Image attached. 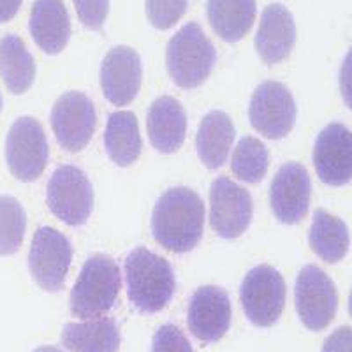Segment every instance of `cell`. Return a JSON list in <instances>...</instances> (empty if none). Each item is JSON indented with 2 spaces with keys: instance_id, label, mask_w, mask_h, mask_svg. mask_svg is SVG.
Returning <instances> with one entry per match:
<instances>
[{
  "instance_id": "cell-1",
  "label": "cell",
  "mask_w": 352,
  "mask_h": 352,
  "mask_svg": "<svg viewBox=\"0 0 352 352\" xmlns=\"http://www.w3.org/2000/svg\"><path fill=\"white\" fill-rule=\"evenodd\" d=\"M204 204L188 187L166 190L152 213V234L160 247L175 254L190 252L201 241Z\"/></svg>"
},
{
  "instance_id": "cell-2",
  "label": "cell",
  "mask_w": 352,
  "mask_h": 352,
  "mask_svg": "<svg viewBox=\"0 0 352 352\" xmlns=\"http://www.w3.org/2000/svg\"><path fill=\"white\" fill-rule=\"evenodd\" d=\"M124 270L129 301L141 314L160 312L171 301L176 278L164 257L138 247L127 256Z\"/></svg>"
},
{
  "instance_id": "cell-3",
  "label": "cell",
  "mask_w": 352,
  "mask_h": 352,
  "mask_svg": "<svg viewBox=\"0 0 352 352\" xmlns=\"http://www.w3.org/2000/svg\"><path fill=\"white\" fill-rule=\"evenodd\" d=\"M122 289L118 264L106 254H96L83 264L71 291L69 308L74 317L97 319L115 307Z\"/></svg>"
},
{
  "instance_id": "cell-4",
  "label": "cell",
  "mask_w": 352,
  "mask_h": 352,
  "mask_svg": "<svg viewBox=\"0 0 352 352\" xmlns=\"http://www.w3.org/2000/svg\"><path fill=\"white\" fill-rule=\"evenodd\" d=\"M217 62V52L197 23L184 27L169 39L166 50V65L176 87L190 90L206 81Z\"/></svg>"
},
{
  "instance_id": "cell-5",
  "label": "cell",
  "mask_w": 352,
  "mask_h": 352,
  "mask_svg": "<svg viewBox=\"0 0 352 352\" xmlns=\"http://www.w3.org/2000/svg\"><path fill=\"white\" fill-rule=\"evenodd\" d=\"M46 204L71 228L87 224L94 208V188L87 173L71 164L56 168L48 182Z\"/></svg>"
},
{
  "instance_id": "cell-6",
  "label": "cell",
  "mask_w": 352,
  "mask_h": 352,
  "mask_svg": "<svg viewBox=\"0 0 352 352\" xmlns=\"http://www.w3.org/2000/svg\"><path fill=\"white\" fill-rule=\"evenodd\" d=\"M48 140L34 116H20L6 138V160L16 180L36 182L48 164Z\"/></svg>"
},
{
  "instance_id": "cell-7",
  "label": "cell",
  "mask_w": 352,
  "mask_h": 352,
  "mask_svg": "<svg viewBox=\"0 0 352 352\" xmlns=\"http://www.w3.org/2000/svg\"><path fill=\"white\" fill-rule=\"evenodd\" d=\"M240 300L247 319L257 328H270L280 319L285 305V280L273 266L261 264L245 275Z\"/></svg>"
},
{
  "instance_id": "cell-8",
  "label": "cell",
  "mask_w": 352,
  "mask_h": 352,
  "mask_svg": "<svg viewBox=\"0 0 352 352\" xmlns=\"http://www.w3.org/2000/svg\"><path fill=\"white\" fill-rule=\"evenodd\" d=\"M294 305L300 320L310 331H322L331 324L338 310V292L324 270L308 264L294 285Z\"/></svg>"
},
{
  "instance_id": "cell-9",
  "label": "cell",
  "mask_w": 352,
  "mask_h": 352,
  "mask_svg": "<svg viewBox=\"0 0 352 352\" xmlns=\"http://www.w3.org/2000/svg\"><path fill=\"white\" fill-rule=\"evenodd\" d=\"M72 261L71 241L53 228H39L30 243L28 270L34 282L46 292H58Z\"/></svg>"
},
{
  "instance_id": "cell-10",
  "label": "cell",
  "mask_w": 352,
  "mask_h": 352,
  "mask_svg": "<svg viewBox=\"0 0 352 352\" xmlns=\"http://www.w3.org/2000/svg\"><path fill=\"white\" fill-rule=\"evenodd\" d=\"M250 124L268 140H284L296 122V102L280 81H264L254 90L248 106Z\"/></svg>"
},
{
  "instance_id": "cell-11",
  "label": "cell",
  "mask_w": 352,
  "mask_h": 352,
  "mask_svg": "<svg viewBox=\"0 0 352 352\" xmlns=\"http://www.w3.org/2000/svg\"><path fill=\"white\" fill-rule=\"evenodd\" d=\"M50 122L56 143L62 148L72 153L81 152L96 131V106L85 94L67 92L56 99Z\"/></svg>"
},
{
  "instance_id": "cell-12",
  "label": "cell",
  "mask_w": 352,
  "mask_h": 352,
  "mask_svg": "<svg viewBox=\"0 0 352 352\" xmlns=\"http://www.w3.org/2000/svg\"><path fill=\"white\" fill-rule=\"evenodd\" d=\"M252 197L232 180L219 176L210 188V226L220 238L241 236L252 222Z\"/></svg>"
},
{
  "instance_id": "cell-13",
  "label": "cell",
  "mask_w": 352,
  "mask_h": 352,
  "mask_svg": "<svg viewBox=\"0 0 352 352\" xmlns=\"http://www.w3.org/2000/svg\"><path fill=\"white\" fill-rule=\"evenodd\" d=\"M310 194L312 182L305 166L287 162L276 171L270 185V204L282 224L294 226L308 213Z\"/></svg>"
},
{
  "instance_id": "cell-14",
  "label": "cell",
  "mask_w": 352,
  "mask_h": 352,
  "mask_svg": "<svg viewBox=\"0 0 352 352\" xmlns=\"http://www.w3.org/2000/svg\"><path fill=\"white\" fill-rule=\"evenodd\" d=\"M231 317L229 294L217 285H203L188 301V328L204 344L219 342L229 331Z\"/></svg>"
},
{
  "instance_id": "cell-15",
  "label": "cell",
  "mask_w": 352,
  "mask_h": 352,
  "mask_svg": "<svg viewBox=\"0 0 352 352\" xmlns=\"http://www.w3.org/2000/svg\"><path fill=\"white\" fill-rule=\"evenodd\" d=\"M314 166L320 182L342 187L352 180V132L342 124L320 131L314 146Z\"/></svg>"
},
{
  "instance_id": "cell-16",
  "label": "cell",
  "mask_w": 352,
  "mask_h": 352,
  "mask_svg": "<svg viewBox=\"0 0 352 352\" xmlns=\"http://www.w3.org/2000/svg\"><path fill=\"white\" fill-rule=\"evenodd\" d=\"M143 65L136 50L115 46L100 65V87L106 99L115 106H127L141 88Z\"/></svg>"
},
{
  "instance_id": "cell-17",
  "label": "cell",
  "mask_w": 352,
  "mask_h": 352,
  "mask_svg": "<svg viewBox=\"0 0 352 352\" xmlns=\"http://www.w3.org/2000/svg\"><path fill=\"white\" fill-rule=\"evenodd\" d=\"M296 43V23L284 4H270L261 14L256 34L257 55L264 64H280L289 56Z\"/></svg>"
},
{
  "instance_id": "cell-18",
  "label": "cell",
  "mask_w": 352,
  "mask_h": 352,
  "mask_svg": "<svg viewBox=\"0 0 352 352\" xmlns=\"http://www.w3.org/2000/svg\"><path fill=\"white\" fill-rule=\"evenodd\" d=\"M150 143L160 153H175L182 148L187 136V115L184 106L169 96L152 102L146 115Z\"/></svg>"
},
{
  "instance_id": "cell-19",
  "label": "cell",
  "mask_w": 352,
  "mask_h": 352,
  "mask_svg": "<svg viewBox=\"0 0 352 352\" xmlns=\"http://www.w3.org/2000/svg\"><path fill=\"white\" fill-rule=\"evenodd\" d=\"M30 36L48 55H58L71 39V18L62 0H36L30 11Z\"/></svg>"
},
{
  "instance_id": "cell-20",
  "label": "cell",
  "mask_w": 352,
  "mask_h": 352,
  "mask_svg": "<svg viewBox=\"0 0 352 352\" xmlns=\"http://www.w3.org/2000/svg\"><path fill=\"white\" fill-rule=\"evenodd\" d=\"M120 329L109 317L67 322L62 329V345L71 352H118Z\"/></svg>"
},
{
  "instance_id": "cell-21",
  "label": "cell",
  "mask_w": 352,
  "mask_h": 352,
  "mask_svg": "<svg viewBox=\"0 0 352 352\" xmlns=\"http://www.w3.org/2000/svg\"><path fill=\"white\" fill-rule=\"evenodd\" d=\"M236 136L234 125L224 111H210L201 120L196 136V148L201 162L208 169H219L228 160Z\"/></svg>"
},
{
  "instance_id": "cell-22",
  "label": "cell",
  "mask_w": 352,
  "mask_h": 352,
  "mask_svg": "<svg viewBox=\"0 0 352 352\" xmlns=\"http://www.w3.org/2000/svg\"><path fill=\"white\" fill-rule=\"evenodd\" d=\"M104 148L109 159L120 168H127L140 159L143 143L134 113L115 111L109 115L104 132Z\"/></svg>"
},
{
  "instance_id": "cell-23",
  "label": "cell",
  "mask_w": 352,
  "mask_h": 352,
  "mask_svg": "<svg viewBox=\"0 0 352 352\" xmlns=\"http://www.w3.org/2000/svg\"><path fill=\"white\" fill-rule=\"evenodd\" d=\"M208 21L226 43H238L256 20V0H208Z\"/></svg>"
},
{
  "instance_id": "cell-24",
  "label": "cell",
  "mask_w": 352,
  "mask_h": 352,
  "mask_svg": "<svg viewBox=\"0 0 352 352\" xmlns=\"http://www.w3.org/2000/svg\"><path fill=\"white\" fill-rule=\"evenodd\" d=\"M0 78L14 96L27 92L36 80L34 56L14 34H8L0 39Z\"/></svg>"
},
{
  "instance_id": "cell-25",
  "label": "cell",
  "mask_w": 352,
  "mask_h": 352,
  "mask_svg": "<svg viewBox=\"0 0 352 352\" xmlns=\"http://www.w3.org/2000/svg\"><path fill=\"white\" fill-rule=\"evenodd\" d=\"M308 243L322 261L335 264L344 259L349 252V229L344 220L331 215L326 210L314 213L312 228L308 232Z\"/></svg>"
},
{
  "instance_id": "cell-26",
  "label": "cell",
  "mask_w": 352,
  "mask_h": 352,
  "mask_svg": "<svg viewBox=\"0 0 352 352\" xmlns=\"http://www.w3.org/2000/svg\"><path fill=\"white\" fill-rule=\"evenodd\" d=\"M270 166L268 148L257 138L245 136L232 152L231 171L236 178L247 184H259Z\"/></svg>"
},
{
  "instance_id": "cell-27",
  "label": "cell",
  "mask_w": 352,
  "mask_h": 352,
  "mask_svg": "<svg viewBox=\"0 0 352 352\" xmlns=\"http://www.w3.org/2000/svg\"><path fill=\"white\" fill-rule=\"evenodd\" d=\"M27 229V215L18 199L0 196V256H12L20 250Z\"/></svg>"
},
{
  "instance_id": "cell-28",
  "label": "cell",
  "mask_w": 352,
  "mask_h": 352,
  "mask_svg": "<svg viewBox=\"0 0 352 352\" xmlns=\"http://www.w3.org/2000/svg\"><path fill=\"white\" fill-rule=\"evenodd\" d=\"M188 0H146V16L157 30H168L185 14Z\"/></svg>"
},
{
  "instance_id": "cell-29",
  "label": "cell",
  "mask_w": 352,
  "mask_h": 352,
  "mask_svg": "<svg viewBox=\"0 0 352 352\" xmlns=\"http://www.w3.org/2000/svg\"><path fill=\"white\" fill-rule=\"evenodd\" d=\"M150 352H194L185 333L175 324L160 326L153 335Z\"/></svg>"
},
{
  "instance_id": "cell-30",
  "label": "cell",
  "mask_w": 352,
  "mask_h": 352,
  "mask_svg": "<svg viewBox=\"0 0 352 352\" xmlns=\"http://www.w3.org/2000/svg\"><path fill=\"white\" fill-rule=\"evenodd\" d=\"M78 18L90 30H100L108 18L109 0H72Z\"/></svg>"
},
{
  "instance_id": "cell-31",
  "label": "cell",
  "mask_w": 352,
  "mask_h": 352,
  "mask_svg": "<svg viewBox=\"0 0 352 352\" xmlns=\"http://www.w3.org/2000/svg\"><path fill=\"white\" fill-rule=\"evenodd\" d=\"M322 352H352V328L342 326L326 338Z\"/></svg>"
},
{
  "instance_id": "cell-32",
  "label": "cell",
  "mask_w": 352,
  "mask_h": 352,
  "mask_svg": "<svg viewBox=\"0 0 352 352\" xmlns=\"http://www.w3.org/2000/svg\"><path fill=\"white\" fill-rule=\"evenodd\" d=\"M340 92L345 100V106L352 109V48L349 50L340 67Z\"/></svg>"
},
{
  "instance_id": "cell-33",
  "label": "cell",
  "mask_w": 352,
  "mask_h": 352,
  "mask_svg": "<svg viewBox=\"0 0 352 352\" xmlns=\"http://www.w3.org/2000/svg\"><path fill=\"white\" fill-rule=\"evenodd\" d=\"M23 0H0V23L12 20L16 16Z\"/></svg>"
},
{
  "instance_id": "cell-34",
  "label": "cell",
  "mask_w": 352,
  "mask_h": 352,
  "mask_svg": "<svg viewBox=\"0 0 352 352\" xmlns=\"http://www.w3.org/2000/svg\"><path fill=\"white\" fill-rule=\"evenodd\" d=\"M34 352H62V351L56 347H39V349H36Z\"/></svg>"
},
{
  "instance_id": "cell-35",
  "label": "cell",
  "mask_w": 352,
  "mask_h": 352,
  "mask_svg": "<svg viewBox=\"0 0 352 352\" xmlns=\"http://www.w3.org/2000/svg\"><path fill=\"white\" fill-rule=\"evenodd\" d=\"M349 314H351V317H352V291H351V294H349Z\"/></svg>"
},
{
  "instance_id": "cell-36",
  "label": "cell",
  "mask_w": 352,
  "mask_h": 352,
  "mask_svg": "<svg viewBox=\"0 0 352 352\" xmlns=\"http://www.w3.org/2000/svg\"><path fill=\"white\" fill-rule=\"evenodd\" d=\"M0 111H2V96H0Z\"/></svg>"
}]
</instances>
